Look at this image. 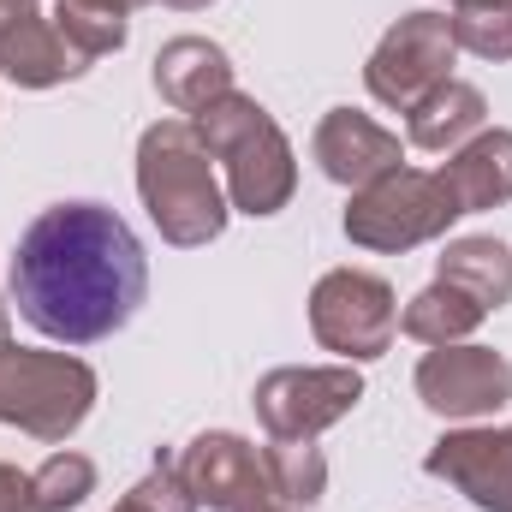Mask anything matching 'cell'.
I'll use <instances>...</instances> for the list:
<instances>
[{"label":"cell","mask_w":512,"mask_h":512,"mask_svg":"<svg viewBox=\"0 0 512 512\" xmlns=\"http://www.w3.org/2000/svg\"><path fill=\"white\" fill-rule=\"evenodd\" d=\"M6 292L42 340L96 346L137 316L149 292V262L114 209L54 203L24 227L6 262Z\"/></svg>","instance_id":"6da1fadb"}]
</instances>
